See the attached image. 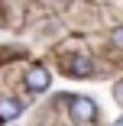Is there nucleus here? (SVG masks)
<instances>
[{
  "mask_svg": "<svg viewBox=\"0 0 123 126\" xmlns=\"http://www.w3.org/2000/svg\"><path fill=\"white\" fill-rule=\"evenodd\" d=\"M68 107H71V120L78 126H94L97 123V104L91 97H71Z\"/></svg>",
  "mask_w": 123,
  "mask_h": 126,
  "instance_id": "obj_1",
  "label": "nucleus"
},
{
  "mask_svg": "<svg viewBox=\"0 0 123 126\" xmlns=\"http://www.w3.org/2000/svg\"><path fill=\"white\" fill-rule=\"evenodd\" d=\"M49 71L42 68V65H29V71H26V87L33 91V94H42L45 87H49Z\"/></svg>",
  "mask_w": 123,
  "mask_h": 126,
  "instance_id": "obj_2",
  "label": "nucleus"
},
{
  "mask_svg": "<svg viewBox=\"0 0 123 126\" xmlns=\"http://www.w3.org/2000/svg\"><path fill=\"white\" fill-rule=\"evenodd\" d=\"M65 71L75 74V78H88V74H94V58H88V55H75V58L65 62Z\"/></svg>",
  "mask_w": 123,
  "mask_h": 126,
  "instance_id": "obj_3",
  "label": "nucleus"
},
{
  "mask_svg": "<svg viewBox=\"0 0 123 126\" xmlns=\"http://www.w3.org/2000/svg\"><path fill=\"white\" fill-rule=\"evenodd\" d=\"M23 113V104L19 100H13V97H3L0 100V120H16Z\"/></svg>",
  "mask_w": 123,
  "mask_h": 126,
  "instance_id": "obj_4",
  "label": "nucleus"
},
{
  "mask_svg": "<svg viewBox=\"0 0 123 126\" xmlns=\"http://www.w3.org/2000/svg\"><path fill=\"white\" fill-rule=\"evenodd\" d=\"M110 42H113L117 48H123V26H117V29H113V36H110Z\"/></svg>",
  "mask_w": 123,
  "mask_h": 126,
  "instance_id": "obj_5",
  "label": "nucleus"
},
{
  "mask_svg": "<svg viewBox=\"0 0 123 126\" xmlns=\"http://www.w3.org/2000/svg\"><path fill=\"white\" fill-rule=\"evenodd\" d=\"M113 97H117V104L123 107V81H117V87H113Z\"/></svg>",
  "mask_w": 123,
  "mask_h": 126,
  "instance_id": "obj_6",
  "label": "nucleus"
},
{
  "mask_svg": "<svg viewBox=\"0 0 123 126\" xmlns=\"http://www.w3.org/2000/svg\"><path fill=\"white\" fill-rule=\"evenodd\" d=\"M113 126H123V116H120V120H117V123H113Z\"/></svg>",
  "mask_w": 123,
  "mask_h": 126,
  "instance_id": "obj_7",
  "label": "nucleus"
}]
</instances>
